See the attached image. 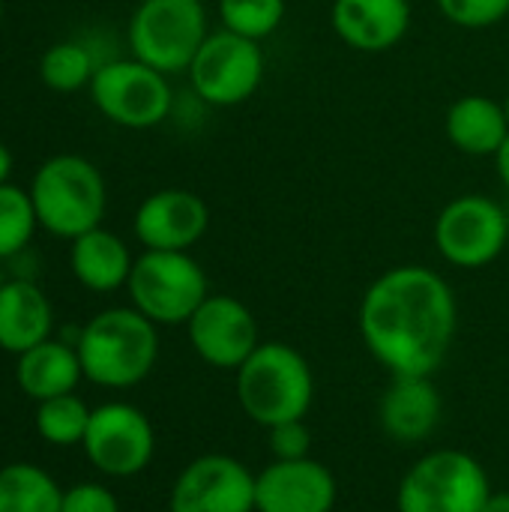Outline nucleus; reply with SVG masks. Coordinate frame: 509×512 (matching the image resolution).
Here are the masks:
<instances>
[{
    "label": "nucleus",
    "instance_id": "nucleus-26",
    "mask_svg": "<svg viewBox=\"0 0 509 512\" xmlns=\"http://www.w3.org/2000/svg\"><path fill=\"white\" fill-rule=\"evenodd\" d=\"M36 210L30 192L18 186H0V258L21 252L36 228Z\"/></svg>",
    "mask_w": 509,
    "mask_h": 512
},
{
    "label": "nucleus",
    "instance_id": "nucleus-31",
    "mask_svg": "<svg viewBox=\"0 0 509 512\" xmlns=\"http://www.w3.org/2000/svg\"><path fill=\"white\" fill-rule=\"evenodd\" d=\"M480 512H509V492H495V489H492L489 501L483 504V510Z\"/></svg>",
    "mask_w": 509,
    "mask_h": 512
},
{
    "label": "nucleus",
    "instance_id": "nucleus-8",
    "mask_svg": "<svg viewBox=\"0 0 509 512\" xmlns=\"http://www.w3.org/2000/svg\"><path fill=\"white\" fill-rule=\"evenodd\" d=\"M186 72L201 102L213 108H234L255 96V90L261 87L267 57L261 42L222 27L204 39Z\"/></svg>",
    "mask_w": 509,
    "mask_h": 512
},
{
    "label": "nucleus",
    "instance_id": "nucleus-21",
    "mask_svg": "<svg viewBox=\"0 0 509 512\" xmlns=\"http://www.w3.org/2000/svg\"><path fill=\"white\" fill-rule=\"evenodd\" d=\"M69 261H72L75 279L87 291H96V294L123 288L129 282V273L135 264L126 243L105 228H93V231L75 237Z\"/></svg>",
    "mask_w": 509,
    "mask_h": 512
},
{
    "label": "nucleus",
    "instance_id": "nucleus-30",
    "mask_svg": "<svg viewBox=\"0 0 509 512\" xmlns=\"http://www.w3.org/2000/svg\"><path fill=\"white\" fill-rule=\"evenodd\" d=\"M495 171H498V180L504 183V189L509 192V135L507 141L501 144V150L495 153Z\"/></svg>",
    "mask_w": 509,
    "mask_h": 512
},
{
    "label": "nucleus",
    "instance_id": "nucleus-34",
    "mask_svg": "<svg viewBox=\"0 0 509 512\" xmlns=\"http://www.w3.org/2000/svg\"><path fill=\"white\" fill-rule=\"evenodd\" d=\"M0 15H3V3H0Z\"/></svg>",
    "mask_w": 509,
    "mask_h": 512
},
{
    "label": "nucleus",
    "instance_id": "nucleus-18",
    "mask_svg": "<svg viewBox=\"0 0 509 512\" xmlns=\"http://www.w3.org/2000/svg\"><path fill=\"white\" fill-rule=\"evenodd\" d=\"M447 141L468 156H495L509 135L504 102L480 93H468L447 108L444 117Z\"/></svg>",
    "mask_w": 509,
    "mask_h": 512
},
{
    "label": "nucleus",
    "instance_id": "nucleus-28",
    "mask_svg": "<svg viewBox=\"0 0 509 512\" xmlns=\"http://www.w3.org/2000/svg\"><path fill=\"white\" fill-rule=\"evenodd\" d=\"M267 444L270 456L279 462H294V459H309L312 456V429L306 420H291L267 429Z\"/></svg>",
    "mask_w": 509,
    "mask_h": 512
},
{
    "label": "nucleus",
    "instance_id": "nucleus-10",
    "mask_svg": "<svg viewBox=\"0 0 509 512\" xmlns=\"http://www.w3.org/2000/svg\"><path fill=\"white\" fill-rule=\"evenodd\" d=\"M90 96L111 123L126 129L159 126L174 105L168 75L135 57L99 66L90 78Z\"/></svg>",
    "mask_w": 509,
    "mask_h": 512
},
{
    "label": "nucleus",
    "instance_id": "nucleus-12",
    "mask_svg": "<svg viewBox=\"0 0 509 512\" xmlns=\"http://www.w3.org/2000/svg\"><path fill=\"white\" fill-rule=\"evenodd\" d=\"M168 512H255V474L228 453H204L177 474Z\"/></svg>",
    "mask_w": 509,
    "mask_h": 512
},
{
    "label": "nucleus",
    "instance_id": "nucleus-17",
    "mask_svg": "<svg viewBox=\"0 0 509 512\" xmlns=\"http://www.w3.org/2000/svg\"><path fill=\"white\" fill-rule=\"evenodd\" d=\"M336 36L363 54L396 48L411 30V0H333Z\"/></svg>",
    "mask_w": 509,
    "mask_h": 512
},
{
    "label": "nucleus",
    "instance_id": "nucleus-16",
    "mask_svg": "<svg viewBox=\"0 0 509 512\" xmlns=\"http://www.w3.org/2000/svg\"><path fill=\"white\" fill-rule=\"evenodd\" d=\"M441 417L444 399L432 375H393L378 399V426L402 447L429 441L441 426Z\"/></svg>",
    "mask_w": 509,
    "mask_h": 512
},
{
    "label": "nucleus",
    "instance_id": "nucleus-19",
    "mask_svg": "<svg viewBox=\"0 0 509 512\" xmlns=\"http://www.w3.org/2000/svg\"><path fill=\"white\" fill-rule=\"evenodd\" d=\"M81 378H84V369H81L75 345H69V342L45 339L36 348L18 354L15 381H18L21 393L30 396L33 402L75 393Z\"/></svg>",
    "mask_w": 509,
    "mask_h": 512
},
{
    "label": "nucleus",
    "instance_id": "nucleus-6",
    "mask_svg": "<svg viewBox=\"0 0 509 512\" xmlns=\"http://www.w3.org/2000/svg\"><path fill=\"white\" fill-rule=\"evenodd\" d=\"M126 288L132 306L156 327L186 324L210 297L207 273L189 252L147 249L141 258H135Z\"/></svg>",
    "mask_w": 509,
    "mask_h": 512
},
{
    "label": "nucleus",
    "instance_id": "nucleus-23",
    "mask_svg": "<svg viewBox=\"0 0 509 512\" xmlns=\"http://www.w3.org/2000/svg\"><path fill=\"white\" fill-rule=\"evenodd\" d=\"M90 414L93 411L75 393L54 396V399L36 402V432L54 447H72L84 441Z\"/></svg>",
    "mask_w": 509,
    "mask_h": 512
},
{
    "label": "nucleus",
    "instance_id": "nucleus-11",
    "mask_svg": "<svg viewBox=\"0 0 509 512\" xmlns=\"http://www.w3.org/2000/svg\"><path fill=\"white\" fill-rule=\"evenodd\" d=\"M81 447L99 474L129 480L150 468L156 432L141 408L129 402H105L93 408Z\"/></svg>",
    "mask_w": 509,
    "mask_h": 512
},
{
    "label": "nucleus",
    "instance_id": "nucleus-13",
    "mask_svg": "<svg viewBox=\"0 0 509 512\" xmlns=\"http://www.w3.org/2000/svg\"><path fill=\"white\" fill-rule=\"evenodd\" d=\"M186 333L198 360L222 372H237L261 345L252 309L231 294H210L186 321Z\"/></svg>",
    "mask_w": 509,
    "mask_h": 512
},
{
    "label": "nucleus",
    "instance_id": "nucleus-14",
    "mask_svg": "<svg viewBox=\"0 0 509 512\" xmlns=\"http://www.w3.org/2000/svg\"><path fill=\"white\" fill-rule=\"evenodd\" d=\"M339 483L318 459H273L255 474V512H333Z\"/></svg>",
    "mask_w": 509,
    "mask_h": 512
},
{
    "label": "nucleus",
    "instance_id": "nucleus-35",
    "mask_svg": "<svg viewBox=\"0 0 509 512\" xmlns=\"http://www.w3.org/2000/svg\"><path fill=\"white\" fill-rule=\"evenodd\" d=\"M0 285H3V273H0Z\"/></svg>",
    "mask_w": 509,
    "mask_h": 512
},
{
    "label": "nucleus",
    "instance_id": "nucleus-33",
    "mask_svg": "<svg viewBox=\"0 0 509 512\" xmlns=\"http://www.w3.org/2000/svg\"><path fill=\"white\" fill-rule=\"evenodd\" d=\"M504 111H507V120H509V93H507V99H504Z\"/></svg>",
    "mask_w": 509,
    "mask_h": 512
},
{
    "label": "nucleus",
    "instance_id": "nucleus-22",
    "mask_svg": "<svg viewBox=\"0 0 509 512\" xmlns=\"http://www.w3.org/2000/svg\"><path fill=\"white\" fill-rule=\"evenodd\" d=\"M63 489L30 462L0 468V512H60Z\"/></svg>",
    "mask_w": 509,
    "mask_h": 512
},
{
    "label": "nucleus",
    "instance_id": "nucleus-27",
    "mask_svg": "<svg viewBox=\"0 0 509 512\" xmlns=\"http://www.w3.org/2000/svg\"><path fill=\"white\" fill-rule=\"evenodd\" d=\"M441 15L465 30H486L509 15V0H438Z\"/></svg>",
    "mask_w": 509,
    "mask_h": 512
},
{
    "label": "nucleus",
    "instance_id": "nucleus-5",
    "mask_svg": "<svg viewBox=\"0 0 509 512\" xmlns=\"http://www.w3.org/2000/svg\"><path fill=\"white\" fill-rule=\"evenodd\" d=\"M492 495L480 459L441 447L423 453L399 480L396 512H480Z\"/></svg>",
    "mask_w": 509,
    "mask_h": 512
},
{
    "label": "nucleus",
    "instance_id": "nucleus-9",
    "mask_svg": "<svg viewBox=\"0 0 509 512\" xmlns=\"http://www.w3.org/2000/svg\"><path fill=\"white\" fill-rule=\"evenodd\" d=\"M509 240L507 210L486 195H459L435 219V249L459 270H483L501 258Z\"/></svg>",
    "mask_w": 509,
    "mask_h": 512
},
{
    "label": "nucleus",
    "instance_id": "nucleus-24",
    "mask_svg": "<svg viewBox=\"0 0 509 512\" xmlns=\"http://www.w3.org/2000/svg\"><path fill=\"white\" fill-rule=\"evenodd\" d=\"M285 9V0H219L222 27L255 42L273 36L282 27Z\"/></svg>",
    "mask_w": 509,
    "mask_h": 512
},
{
    "label": "nucleus",
    "instance_id": "nucleus-2",
    "mask_svg": "<svg viewBox=\"0 0 509 512\" xmlns=\"http://www.w3.org/2000/svg\"><path fill=\"white\" fill-rule=\"evenodd\" d=\"M240 411L264 432L306 420L315 405V372L309 360L288 342H261L234 372Z\"/></svg>",
    "mask_w": 509,
    "mask_h": 512
},
{
    "label": "nucleus",
    "instance_id": "nucleus-25",
    "mask_svg": "<svg viewBox=\"0 0 509 512\" xmlns=\"http://www.w3.org/2000/svg\"><path fill=\"white\" fill-rule=\"evenodd\" d=\"M93 60L78 42H57L39 60V78L57 93H72L93 78Z\"/></svg>",
    "mask_w": 509,
    "mask_h": 512
},
{
    "label": "nucleus",
    "instance_id": "nucleus-1",
    "mask_svg": "<svg viewBox=\"0 0 509 512\" xmlns=\"http://www.w3.org/2000/svg\"><path fill=\"white\" fill-rule=\"evenodd\" d=\"M369 354L390 375H435L459 333V303L450 282L423 264L381 273L357 312Z\"/></svg>",
    "mask_w": 509,
    "mask_h": 512
},
{
    "label": "nucleus",
    "instance_id": "nucleus-15",
    "mask_svg": "<svg viewBox=\"0 0 509 512\" xmlns=\"http://www.w3.org/2000/svg\"><path fill=\"white\" fill-rule=\"evenodd\" d=\"M135 237L153 252H189L210 228L207 204L189 189H159L135 213Z\"/></svg>",
    "mask_w": 509,
    "mask_h": 512
},
{
    "label": "nucleus",
    "instance_id": "nucleus-29",
    "mask_svg": "<svg viewBox=\"0 0 509 512\" xmlns=\"http://www.w3.org/2000/svg\"><path fill=\"white\" fill-rule=\"evenodd\" d=\"M60 512H120V501L102 483H75L63 492Z\"/></svg>",
    "mask_w": 509,
    "mask_h": 512
},
{
    "label": "nucleus",
    "instance_id": "nucleus-7",
    "mask_svg": "<svg viewBox=\"0 0 509 512\" xmlns=\"http://www.w3.org/2000/svg\"><path fill=\"white\" fill-rule=\"evenodd\" d=\"M210 36L204 0H141L129 21L132 57L165 72H186Z\"/></svg>",
    "mask_w": 509,
    "mask_h": 512
},
{
    "label": "nucleus",
    "instance_id": "nucleus-20",
    "mask_svg": "<svg viewBox=\"0 0 509 512\" xmlns=\"http://www.w3.org/2000/svg\"><path fill=\"white\" fill-rule=\"evenodd\" d=\"M51 333V303L24 279L0 285V348L6 354H24L45 342Z\"/></svg>",
    "mask_w": 509,
    "mask_h": 512
},
{
    "label": "nucleus",
    "instance_id": "nucleus-32",
    "mask_svg": "<svg viewBox=\"0 0 509 512\" xmlns=\"http://www.w3.org/2000/svg\"><path fill=\"white\" fill-rule=\"evenodd\" d=\"M9 171H12V153L0 144V186H3V180L9 177Z\"/></svg>",
    "mask_w": 509,
    "mask_h": 512
},
{
    "label": "nucleus",
    "instance_id": "nucleus-3",
    "mask_svg": "<svg viewBox=\"0 0 509 512\" xmlns=\"http://www.w3.org/2000/svg\"><path fill=\"white\" fill-rule=\"evenodd\" d=\"M75 351L90 384L129 390L153 372L159 360V333L135 306L105 309L78 330Z\"/></svg>",
    "mask_w": 509,
    "mask_h": 512
},
{
    "label": "nucleus",
    "instance_id": "nucleus-4",
    "mask_svg": "<svg viewBox=\"0 0 509 512\" xmlns=\"http://www.w3.org/2000/svg\"><path fill=\"white\" fill-rule=\"evenodd\" d=\"M30 198L39 225L66 240L99 228L105 216V180L81 156L48 159L33 177Z\"/></svg>",
    "mask_w": 509,
    "mask_h": 512
}]
</instances>
